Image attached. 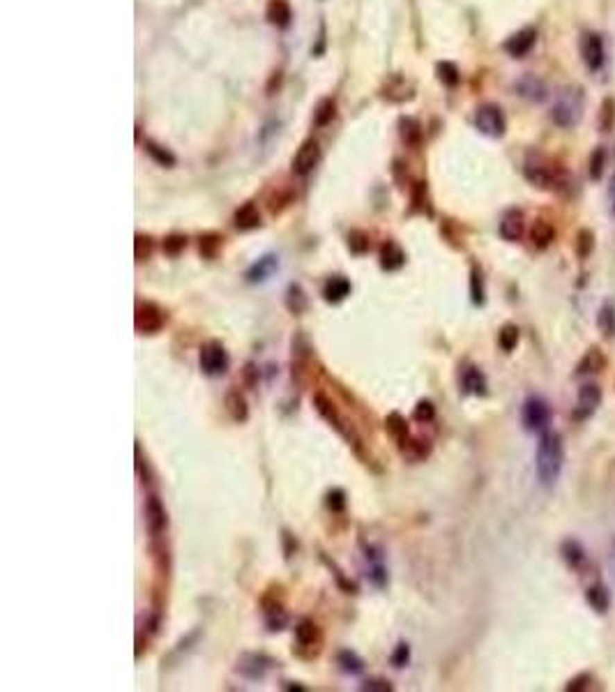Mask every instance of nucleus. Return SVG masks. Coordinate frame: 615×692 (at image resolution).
Here are the masks:
<instances>
[{"instance_id": "obj_18", "label": "nucleus", "mask_w": 615, "mask_h": 692, "mask_svg": "<svg viewBox=\"0 0 615 692\" xmlns=\"http://www.w3.org/2000/svg\"><path fill=\"white\" fill-rule=\"evenodd\" d=\"M498 231H500V236H503L507 242H519L521 238H523V231H525V217H523V213H521V211H507V213L503 215L500 226H498Z\"/></svg>"}, {"instance_id": "obj_30", "label": "nucleus", "mask_w": 615, "mask_h": 692, "mask_svg": "<svg viewBox=\"0 0 615 692\" xmlns=\"http://www.w3.org/2000/svg\"><path fill=\"white\" fill-rule=\"evenodd\" d=\"M585 598H588L590 607L599 611V614H606L611 607V593L606 591V586H602V584H592L588 588V593H585Z\"/></svg>"}, {"instance_id": "obj_15", "label": "nucleus", "mask_w": 615, "mask_h": 692, "mask_svg": "<svg viewBox=\"0 0 615 692\" xmlns=\"http://www.w3.org/2000/svg\"><path fill=\"white\" fill-rule=\"evenodd\" d=\"M514 90H516L519 97L528 99V102H544V99L548 97L546 81H541V79L534 76V74H523L521 79H516Z\"/></svg>"}, {"instance_id": "obj_46", "label": "nucleus", "mask_w": 615, "mask_h": 692, "mask_svg": "<svg viewBox=\"0 0 615 692\" xmlns=\"http://www.w3.org/2000/svg\"><path fill=\"white\" fill-rule=\"evenodd\" d=\"M185 247H187V236L183 233H171L164 238V252L169 256H178Z\"/></svg>"}, {"instance_id": "obj_22", "label": "nucleus", "mask_w": 615, "mask_h": 692, "mask_svg": "<svg viewBox=\"0 0 615 692\" xmlns=\"http://www.w3.org/2000/svg\"><path fill=\"white\" fill-rule=\"evenodd\" d=\"M399 450H401V455L410 459V461H422L424 457H429V452H431V443L429 441H424V438H415V436H406V438H401L399 441Z\"/></svg>"}, {"instance_id": "obj_36", "label": "nucleus", "mask_w": 615, "mask_h": 692, "mask_svg": "<svg viewBox=\"0 0 615 692\" xmlns=\"http://www.w3.org/2000/svg\"><path fill=\"white\" fill-rule=\"evenodd\" d=\"M597 326L602 330L604 337H615V305L613 302H604L602 309L597 314Z\"/></svg>"}, {"instance_id": "obj_53", "label": "nucleus", "mask_w": 615, "mask_h": 692, "mask_svg": "<svg viewBox=\"0 0 615 692\" xmlns=\"http://www.w3.org/2000/svg\"><path fill=\"white\" fill-rule=\"evenodd\" d=\"M590 247H592V233L590 231H581V254L588 256Z\"/></svg>"}, {"instance_id": "obj_33", "label": "nucleus", "mask_w": 615, "mask_h": 692, "mask_svg": "<svg viewBox=\"0 0 615 692\" xmlns=\"http://www.w3.org/2000/svg\"><path fill=\"white\" fill-rule=\"evenodd\" d=\"M337 115V102L332 97H325L318 102L316 111H314V125L316 127H328Z\"/></svg>"}, {"instance_id": "obj_7", "label": "nucleus", "mask_w": 615, "mask_h": 692, "mask_svg": "<svg viewBox=\"0 0 615 692\" xmlns=\"http://www.w3.org/2000/svg\"><path fill=\"white\" fill-rule=\"evenodd\" d=\"M295 644H298V655L302 658H316L323 648V628L314 618H302L295 625Z\"/></svg>"}, {"instance_id": "obj_41", "label": "nucleus", "mask_w": 615, "mask_h": 692, "mask_svg": "<svg viewBox=\"0 0 615 692\" xmlns=\"http://www.w3.org/2000/svg\"><path fill=\"white\" fill-rule=\"evenodd\" d=\"M521 340V333H519V328L514 326V323H507V326H503L500 328V333H498V344H500V349L503 351H514L516 349V344Z\"/></svg>"}, {"instance_id": "obj_34", "label": "nucleus", "mask_w": 615, "mask_h": 692, "mask_svg": "<svg viewBox=\"0 0 615 692\" xmlns=\"http://www.w3.org/2000/svg\"><path fill=\"white\" fill-rule=\"evenodd\" d=\"M399 127H401V139L406 141L408 146L417 148L419 141H422V127H419V122L415 118H410V115H406V118L399 120Z\"/></svg>"}, {"instance_id": "obj_24", "label": "nucleus", "mask_w": 615, "mask_h": 692, "mask_svg": "<svg viewBox=\"0 0 615 692\" xmlns=\"http://www.w3.org/2000/svg\"><path fill=\"white\" fill-rule=\"evenodd\" d=\"M265 14H267V21H270L272 26H277V28H286L293 19V12H291L288 0H270V3H267Z\"/></svg>"}, {"instance_id": "obj_17", "label": "nucleus", "mask_w": 615, "mask_h": 692, "mask_svg": "<svg viewBox=\"0 0 615 692\" xmlns=\"http://www.w3.org/2000/svg\"><path fill=\"white\" fill-rule=\"evenodd\" d=\"M534 42H537V31L534 28H523V31L514 33L512 38L505 42V51L512 58H523L532 51Z\"/></svg>"}, {"instance_id": "obj_31", "label": "nucleus", "mask_w": 615, "mask_h": 692, "mask_svg": "<svg viewBox=\"0 0 615 692\" xmlns=\"http://www.w3.org/2000/svg\"><path fill=\"white\" fill-rule=\"evenodd\" d=\"M562 557H564V561H567L571 568H576V570H578V568H583L585 561H588L583 545L576 543V540H564V543H562Z\"/></svg>"}, {"instance_id": "obj_13", "label": "nucleus", "mask_w": 615, "mask_h": 692, "mask_svg": "<svg viewBox=\"0 0 615 692\" xmlns=\"http://www.w3.org/2000/svg\"><path fill=\"white\" fill-rule=\"evenodd\" d=\"M599 404H602V388L595 384H585L581 390H578L574 418L576 420H588V418L599 409Z\"/></svg>"}, {"instance_id": "obj_54", "label": "nucleus", "mask_w": 615, "mask_h": 692, "mask_svg": "<svg viewBox=\"0 0 615 692\" xmlns=\"http://www.w3.org/2000/svg\"><path fill=\"white\" fill-rule=\"evenodd\" d=\"M254 372H258V370H254V365H247V367H244V381H247V386L249 388H254L256 386V381H254Z\"/></svg>"}, {"instance_id": "obj_21", "label": "nucleus", "mask_w": 615, "mask_h": 692, "mask_svg": "<svg viewBox=\"0 0 615 692\" xmlns=\"http://www.w3.org/2000/svg\"><path fill=\"white\" fill-rule=\"evenodd\" d=\"M277 268H279V258L274 256V254H265V256H260L258 261L247 270V279H249L251 284L265 282L267 277H272L274 272H277Z\"/></svg>"}, {"instance_id": "obj_50", "label": "nucleus", "mask_w": 615, "mask_h": 692, "mask_svg": "<svg viewBox=\"0 0 615 692\" xmlns=\"http://www.w3.org/2000/svg\"><path fill=\"white\" fill-rule=\"evenodd\" d=\"M389 660H392V665L396 669H401V667L408 665V660H410V646L406 644V641H399V644H396L392 655H389Z\"/></svg>"}, {"instance_id": "obj_3", "label": "nucleus", "mask_w": 615, "mask_h": 692, "mask_svg": "<svg viewBox=\"0 0 615 692\" xmlns=\"http://www.w3.org/2000/svg\"><path fill=\"white\" fill-rule=\"evenodd\" d=\"M523 173L534 187H539V190H560V187L567 183V173H564L560 167H553V164L539 160V157L537 160L530 157V160L525 162Z\"/></svg>"}, {"instance_id": "obj_55", "label": "nucleus", "mask_w": 615, "mask_h": 692, "mask_svg": "<svg viewBox=\"0 0 615 692\" xmlns=\"http://www.w3.org/2000/svg\"><path fill=\"white\" fill-rule=\"evenodd\" d=\"M609 194H611V206H613V215H615V176H613V180H611Z\"/></svg>"}, {"instance_id": "obj_4", "label": "nucleus", "mask_w": 615, "mask_h": 692, "mask_svg": "<svg viewBox=\"0 0 615 692\" xmlns=\"http://www.w3.org/2000/svg\"><path fill=\"white\" fill-rule=\"evenodd\" d=\"M199 367L205 377H224L230 367V356L226 351V346L217 340H210L201 346V353H199Z\"/></svg>"}, {"instance_id": "obj_47", "label": "nucleus", "mask_w": 615, "mask_h": 692, "mask_svg": "<svg viewBox=\"0 0 615 692\" xmlns=\"http://www.w3.org/2000/svg\"><path fill=\"white\" fill-rule=\"evenodd\" d=\"M325 503H328V508L332 510V513H344L346 510V492L344 489H330L328 496H325Z\"/></svg>"}, {"instance_id": "obj_10", "label": "nucleus", "mask_w": 615, "mask_h": 692, "mask_svg": "<svg viewBox=\"0 0 615 692\" xmlns=\"http://www.w3.org/2000/svg\"><path fill=\"white\" fill-rule=\"evenodd\" d=\"M581 56L590 72H599L606 63V47L599 33H585L581 38Z\"/></svg>"}, {"instance_id": "obj_51", "label": "nucleus", "mask_w": 615, "mask_h": 692, "mask_svg": "<svg viewBox=\"0 0 615 692\" xmlns=\"http://www.w3.org/2000/svg\"><path fill=\"white\" fill-rule=\"evenodd\" d=\"M360 688L362 690H369V692H389V690H392V686H389L387 681H382V679H369V681L362 683Z\"/></svg>"}, {"instance_id": "obj_44", "label": "nucleus", "mask_w": 615, "mask_h": 692, "mask_svg": "<svg viewBox=\"0 0 615 692\" xmlns=\"http://www.w3.org/2000/svg\"><path fill=\"white\" fill-rule=\"evenodd\" d=\"M604 169H606V150L599 146L592 150V155H590V178L599 180L604 176Z\"/></svg>"}, {"instance_id": "obj_29", "label": "nucleus", "mask_w": 615, "mask_h": 692, "mask_svg": "<svg viewBox=\"0 0 615 692\" xmlns=\"http://www.w3.org/2000/svg\"><path fill=\"white\" fill-rule=\"evenodd\" d=\"M286 307L291 314H305L309 309V298L300 284H291L286 291Z\"/></svg>"}, {"instance_id": "obj_12", "label": "nucleus", "mask_w": 615, "mask_h": 692, "mask_svg": "<svg viewBox=\"0 0 615 692\" xmlns=\"http://www.w3.org/2000/svg\"><path fill=\"white\" fill-rule=\"evenodd\" d=\"M318 162H321V143L316 139H307L293 157V171L298 176H307L318 167Z\"/></svg>"}, {"instance_id": "obj_38", "label": "nucleus", "mask_w": 615, "mask_h": 692, "mask_svg": "<svg viewBox=\"0 0 615 692\" xmlns=\"http://www.w3.org/2000/svg\"><path fill=\"white\" fill-rule=\"evenodd\" d=\"M348 249L357 256L367 254V252L371 249V238H369V233H364V231L353 229L348 233Z\"/></svg>"}, {"instance_id": "obj_35", "label": "nucleus", "mask_w": 615, "mask_h": 692, "mask_svg": "<svg viewBox=\"0 0 615 692\" xmlns=\"http://www.w3.org/2000/svg\"><path fill=\"white\" fill-rule=\"evenodd\" d=\"M337 662H339V667H342V672H346V674L364 672V660H362L355 651H348V648H346V651H339Z\"/></svg>"}, {"instance_id": "obj_23", "label": "nucleus", "mask_w": 615, "mask_h": 692, "mask_svg": "<svg viewBox=\"0 0 615 692\" xmlns=\"http://www.w3.org/2000/svg\"><path fill=\"white\" fill-rule=\"evenodd\" d=\"M226 413L230 415V420L235 422H247L249 420V406H247V399L240 390H228L226 393Z\"/></svg>"}, {"instance_id": "obj_14", "label": "nucleus", "mask_w": 615, "mask_h": 692, "mask_svg": "<svg viewBox=\"0 0 615 692\" xmlns=\"http://www.w3.org/2000/svg\"><path fill=\"white\" fill-rule=\"evenodd\" d=\"M272 667H274V660L267 658L265 653H247V655H242L240 662H237V672L251 681L263 679Z\"/></svg>"}, {"instance_id": "obj_19", "label": "nucleus", "mask_w": 615, "mask_h": 692, "mask_svg": "<svg viewBox=\"0 0 615 692\" xmlns=\"http://www.w3.org/2000/svg\"><path fill=\"white\" fill-rule=\"evenodd\" d=\"M351 288L353 286L348 282V277L332 275V277H328V282L323 284V298H325V302H330V305H339V302H344L351 295Z\"/></svg>"}, {"instance_id": "obj_1", "label": "nucleus", "mask_w": 615, "mask_h": 692, "mask_svg": "<svg viewBox=\"0 0 615 692\" xmlns=\"http://www.w3.org/2000/svg\"><path fill=\"white\" fill-rule=\"evenodd\" d=\"M562 461H564V448L560 434H555L551 429L541 431L537 450H534V471H537L541 485L544 487L555 485V480L562 473Z\"/></svg>"}, {"instance_id": "obj_43", "label": "nucleus", "mask_w": 615, "mask_h": 692, "mask_svg": "<svg viewBox=\"0 0 615 692\" xmlns=\"http://www.w3.org/2000/svg\"><path fill=\"white\" fill-rule=\"evenodd\" d=\"M201 254H203L205 258H214L217 254H219V249H221V236H217V233H205V236H201Z\"/></svg>"}, {"instance_id": "obj_28", "label": "nucleus", "mask_w": 615, "mask_h": 692, "mask_svg": "<svg viewBox=\"0 0 615 692\" xmlns=\"http://www.w3.org/2000/svg\"><path fill=\"white\" fill-rule=\"evenodd\" d=\"M382 97L389 99V102H406L412 97V85L406 79H392L385 88H382Z\"/></svg>"}, {"instance_id": "obj_16", "label": "nucleus", "mask_w": 615, "mask_h": 692, "mask_svg": "<svg viewBox=\"0 0 615 692\" xmlns=\"http://www.w3.org/2000/svg\"><path fill=\"white\" fill-rule=\"evenodd\" d=\"M461 390L466 395H475V397H484L489 393L487 377L482 374L480 367L475 365H463L461 367Z\"/></svg>"}, {"instance_id": "obj_37", "label": "nucleus", "mask_w": 615, "mask_h": 692, "mask_svg": "<svg viewBox=\"0 0 615 692\" xmlns=\"http://www.w3.org/2000/svg\"><path fill=\"white\" fill-rule=\"evenodd\" d=\"M470 300H473V305H484V300H487V291H484V277H482V270L477 268V265H473L470 268Z\"/></svg>"}, {"instance_id": "obj_42", "label": "nucleus", "mask_w": 615, "mask_h": 692, "mask_svg": "<svg viewBox=\"0 0 615 692\" xmlns=\"http://www.w3.org/2000/svg\"><path fill=\"white\" fill-rule=\"evenodd\" d=\"M153 252H155L153 238L143 236V233L136 236V240H134V256H136V261H146V258L153 256Z\"/></svg>"}, {"instance_id": "obj_5", "label": "nucleus", "mask_w": 615, "mask_h": 692, "mask_svg": "<svg viewBox=\"0 0 615 692\" xmlns=\"http://www.w3.org/2000/svg\"><path fill=\"white\" fill-rule=\"evenodd\" d=\"M169 316L157 302H150V300H139L136 302V309H134V326L139 330L141 335H157L162 333Z\"/></svg>"}, {"instance_id": "obj_45", "label": "nucleus", "mask_w": 615, "mask_h": 692, "mask_svg": "<svg viewBox=\"0 0 615 692\" xmlns=\"http://www.w3.org/2000/svg\"><path fill=\"white\" fill-rule=\"evenodd\" d=\"M412 211L415 213H431L424 183H415V187H412Z\"/></svg>"}, {"instance_id": "obj_20", "label": "nucleus", "mask_w": 615, "mask_h": 692, "mask_svg": "<svg viewBox=\"0 0 615 692\" xmlns=\"http://www.w3.org/2000/svg\"><path fill=\"white\" fill-rule=\"evenodd\" d=\"M406 265V252H403L394 240L382 242L380 247V268L385 272H396Z\"/></svg>"}, {"instance_id": "obj_25", "label": "nucleus", "mask_w": 615, "mask_h": 692, "mask_svg": "<svg viewBox=\"0 0 615 692\" xmlns=\"http://www.w3.org/2000/svg\"><path fill=\"white\" fill-rule=\"evenodd\" d=\"M260 226V213H258V206L256 204H244L237 208L235 213V229L237 231H254Z\"/></svg>"}, {"instance_id": "obj_27", "label": "nucleus", "mask_w": 615, "mask_h": 692, "mask_svg": "<svg viewBox=\"0 0 615 692\" xmlns=\"http://www.w3.org/2000/svg\"><path fill=\"white\" fill-rule=\"evenodd\" d=\"M530 240L537 249H546L548 245L555 240V229L551 222L546 220H537L530 229Z\"/></svg>"}, {"instance_id": "obj_26", "label": "nucleus", "mask_w": 615, "mask_h": 692, "mask_svg": "<svg viewBox=\"0 0 615 692\" xmlns=\"http://www.w3.org/2000/svg\"><path fill=\"white\" fill-rule=\"evenodd\" d=\"M606 367V356L602 353V349H590L585 356L581 358V363H578L576 367V374L578 377H585V374H597V372H602Z\"/></svg>"}, {"instance_id": "obj_8", "label": "nucleus", "mask_w": 615, "mask_h": 692, "mask_svg": "<svg viewBox=\"0 0 615 692\" xmlns=\"http://www.w3.org/2000/svg\"><path fill=\"white\" fill-rule=\"evenodd\" d=\"M314 406H316V411H318V415H321L323 420H328V422L332 425V427H335L344 438H348V441H351L353 445H360L357 434H355V431H353V427H348V425H346V420L342 418V413H339L337 406H335V402H332V399L328 397V395H325V393H316V395H314Z\"/></svg>"}, {"instance_id": "obj_48", "label": "nucleus", "mask_w": 615, "mask_h": 692, "mask_svg": "<svg viewBox=\"0 0 615 692\" xmlns=\"http://www.w3.org/2000/svg\"><path fill=\"white\" fill-rule=\"evenodd\" d=\"M438 79L447 85L459 83V69L454 63H438Z\"/></svg>"}, {"instance_id": "obj_32", "label": "nucleus", "mask_w": 615, "mask_h": 692, "mask_svg": "<svg viewBox=\"0 0 615 692\" xmlns=\"http://www.w3.org/2000/svg\"><path fill=\"white\" fill-rule=\"evenodd\" d=\"M385 429H387V434L394 438L396 443L401 441V438H406L410 431H408V422H406V418H403L399 411H392L387 418H385Z\"/></svg>"}, {"instance_id": "obj_2", "label": "nucleus", "mask_w": 615, "mask_h": 692, "mask_svg": "<svg viewBox=\"0 0 615 692\" xmlns=\"http://www.w3.org/2000/svg\"><path fill=\"white\" fill-rule=\"evenodd\" d=\"M581 113H583V90L576 88V85L560 90L551 106V120L555 125L564 129L574 127L581 120Z\"/></svg>"}, {"instance_id": "obj_40", "label": "nucleus", "mask_w": 615, "mask_h": 692, "mask_svg": "<svg viewBox=\"0 0 615 692\" xmlns=\"http://www.w3.org/2000/svg\"><path fill=\"white\" fill-rule=\"evenodd\" d=\"M615 127V99L606 97L602 106H599V129L602 132H611Z\"/></svg>"}, {"instance_id": "obj_9", "label": "nucleus", "mask_w": 615, "mask_h": 692, "mask_svg": "<svg viewBox=\"0 0 615 692\" xmlns=\"http://www.w3.org/2000/svg\"><path fill=\"white\" fill-rule=\"evenodd\" d=\"M475 127L491 139H498L507 129V120H505V113L498 104H482L475 113Z\"/></svg>"}, {"instance_id": "obj_6", "label": "nucleus", "mask_w": 615, "mask_h": 692, "mask_svg": "<svg viewBox=\"0 0 615 692\" xmlns=\"http://www.w3.org/2000/svg\"><path fill=\"white\" fill-rule=\"evenodd\" d=\"M521 420H523V427L528 431H534V434H541V431L548 429L551 425V406L544 397L539 395H530L523 402V409H521Z\"/></svg>"}, {"instance_id": "obj_11", "label": "nucleus", "mask_w": 615, "mask_h": 692, "mask_svg": "<svg viewBox=\"0 0 615 692\" xmlns=\"http://www.w3.org/2000/svg\"><path fill=\"white\" fill-rule=\"evenodd\" d=\"M146 526L153 538H162L169 529V515L157 494H150L146 501Z\"/></svg>"}, {"instance_id": "obj_49", "label": "nucleus", "mask_w": 615, "mask_h": 692, "mask_svg": "<svg viewBox=\"0 0 615 692\" xmlns=\"http://www.w3.org/2000/svg\"><path fill=\"white\" fill-rule=\"evenodd\" d=\"M412 418H415L417 422H431L433 418H436V406H433L429 399L417 402L415 411H412Z\"/></svg>"}, {"instance_id": "obj_52", "label": "nucleus", "mask_w": 615, "mask_h": 692, "mask_svg": "<svg viewBox=\"0 0 615 692\" xmlns=\"http://www.w3.org/2000/svg\"><path fill=\"white\" fill-rule=\"evenodd\" d=\"M588 681H590V676H578V679H571L567 683V690H585L588 688Z\"/></svg>"}, {"instance_id": "obj_39", "label": "nucleus", "mask_w": 615, "mask_h": 692, "mask_svg": "<svg viewBox=\"0 0 615 692\" xmlns=\"http://www.w3.org/2000/svg\"><path fill=\"white\" fill-rule=\"evenodd\" d=\"M146 153L153 157L157 164H162V167H173V164H176V155L155 141H146Z\"/></svg>"}]
</instances>
